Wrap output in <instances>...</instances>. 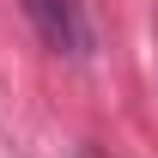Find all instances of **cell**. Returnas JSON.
Instances as JSON below:
<instances>
[{"label":"cell","instance_id":"6da1fadb","mask_svg":"<svg viewBox=\"0 0 158 158\" xmlns=\"http://www.w3.org/2000/svg\"><path fill=\"white\" fill-rule=\"evenodd\" d=\"M24 12H31L37 37L49 43L55 55H85V49H91V31H85V19H79L73 0H24Z\"/></svg>","mask_w":158,"mask_h":158}]
</instances>
